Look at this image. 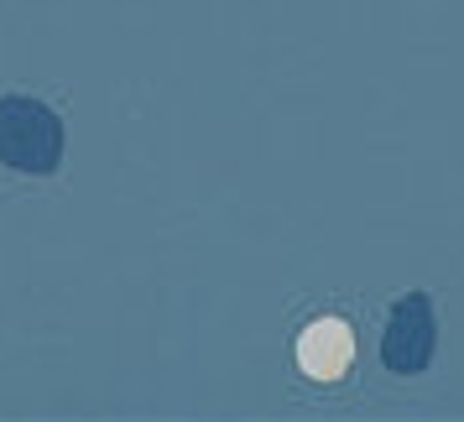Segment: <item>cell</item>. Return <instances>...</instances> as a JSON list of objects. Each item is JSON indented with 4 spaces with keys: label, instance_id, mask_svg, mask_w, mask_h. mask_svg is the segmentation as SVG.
Listing matches in <instances>:
<instances>
[{
    "label": "cell",
    "instance_id": "1",
    "mask_svg": "<svg viewBox=\"0 0 464 422\" xmlns=\"http://www.w3.org/2000/svg\"><path fill=\"white\" fill-rule=\"evenodd\" d=\"M63 120L32 100V94H5L0 100V168L26 172V177H47L63 162Z\"/></svg>",
    "mask_w": 464,
    "mask_h": 422
},
{
    "label": "cell",
    "instance_id": "2",
    "mask_svg": "<svg viewBox=\"0 0 464 422\" xmlns=\"http://www.w3.org/2000/svg\"><path fill=\"white\" fill-rule=\"evenodd\" d=\"M433 339H439L433 302H428L422 293H407L397 308H392V323H386V334H381V360H386V370H397V376L428 370Z\"/></svg>",
    "mask_w": 464,
    "mask_h": 422
},
{
    "label": "cell",
    "instance_id": "3",
    "mask_svg": "<svg viewBox=\"0 0 464 422\" xmlns=\"http://www.w3.org/2000/svg\"><path fill=\"white\" fill-rule=\"evenodd\" d=\"M350 355H355V334H350L344 318H318L297 339V365L314 380H339L350 370Z\"/></svg>",
    "mask_w": 464,
    "mask_h": 422
}]
</instances>
